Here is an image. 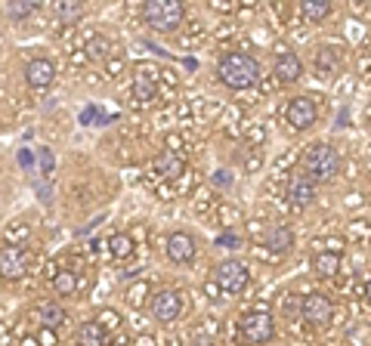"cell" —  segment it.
Masks as SVG:
<instances>
[{
  "label": "cell",
  "mask_w": 371,
  "mask_h": 346,
  "mask_svg": "<svg viewBox=\"0 0 371 346\" xmlns=\"http://www.w3.org/2000/svg\"><path fill=\"white\" fill-rule=\"evenodd\" d=\"M216 77L229 90H247L260 81V62L251 53H223L216 62Z\"/></svg>",
  "instance_id": "obj_1"
},
{
  "label": "cell",
  "mask_w": 371,
  "mask_h": 346,
  "mask_svg": "<svg viewBox=\"0 0 371 346\" xmlns=\"http://www.w3.org/2000/svg\"><path fill=\"white\" fill-rule=\"evenodd\" d=\"M143 22L158 34H174L186 22V4H180V0H145Z\"/></svg>",
  "instance_id": "obj_2"
},
{
  "label": "cell",
  "mask_w": 371,
  "mask_h": 346,
  "mask_svg": "<svg viewBox=\"0 0 371 346\" xmlns=\"http://www.w3.org/2000/svg\"><path fill=\"white\" fill-rule=\"evenodd\" d=\"M300 170H304L313 183H328V179H334L337 170H340V155L328 143H315V146L306 148L304 167Z\"/></svg>",
  "instance_id": "obj_3"
},
{
  "label": "cell",
  "mask_w": 371,
  "mask_h": 346,
  "mask_svg": "<svg viewBox=\"0 0 371 346\" xmlns=\"http://www.w3.org/2000/svg\"><path fill=\"white\" fill-rule=\"evenodd\" d=\"M238 331H242V337L247 343H269L275 337V321L269 312H245L242 321H238Z\"/></svg>",
  "instance_id": "obj_4"
},
{
  "label": "cell",
  "mask_w": 371,
  "mask_h": 346,
  "mask_svg": "<svg viewBox=\"0 0 371 346\" xmlns=\"http://www.w3.org/2000/svg\"><path fill=\"white\" fill-rule=\"evenodd\" d=\"M214 281L226 290V294H242L247 288V281H251V275H247V266L238 263V260H223L214 269Z\"/></svg>",
  "instance_id": "obj_5"
},
{
  "label": "cell",
  "mask_w": 371,
  "mask_h": 346,
  "mask_svg": "<svg viewBox=\"0 0 371 346\" xmlns=\"http://www.w3.org/2000/svg\"><path fill=\"white\" fill-rule=\"evenodd\" d=\"M285 121L291 124V130L304 133V130H309V127H315V121H319V108H315L313 99L294 96L288 105H285Z\"/></svg>",
  "instance_id": "obj_6"
},
{
  "label": "cell",
  "mask_w": 371,
  "mask_h": 346,
  "mask_svg": "<svg viewBox=\"0 0 371 346\" xmlns=\"http://www.w3.org/2000/svg\"><path fill=\"white\" fill-rule=\"evenodd\" d=\"M149 309H152V319L155 321H161V325H170V321L180 319L183 300H180V294H176V290L161 288V290H155V294H152Z\"/></svg>",
  "instance_id": "obj_7"
},
{
  "label": "cell",
  "mask_w": 371,
  "mask_h": 346,
  "mask_svg": "<svg viewBox=\"0 0 371 346\" xmlns=\"http://www.w3.org/2000/svg\"><path fill=\"white\" fill-rule=\"evenodd\" d=\"M300 316H304L309 325L325 328L331 319H334V303H331V297H325V294H306L304 303H300Z\"/></svg>",
  "instance_id": "obj_8"
},
{
  "label": "cell",
  "mask_w": 371,
  "mask_h": 346,
  "mask_svg": "<svg viewBox=\"0 0 371 346\" xmlns=\"http://www.w3.org/2000/svg\"><path fill=\"white\" fill-rule=\"evenodd\" d=\"M164 250L174 263H192L195 260V238L189 232H170L167 241H164Z\"/></svg>",
  "instance_id": "obj_9"
},
{
  "label": "cell",
  "mask_w": 371,
  "mask_h": 346,
  "mask_svg": "<svg viewBox=\"0 0 371 346\" xmlns=\"http://www.w3.org/2000/svg\"><path fill=\"white\" fill-rule=\"evenodd\" d=\"M25 81H28V86H34V90H46V86H53V81H56V65L44 56L31 59L25 65Z\"/></svg>",
  "instance_id": "obj_10"
},
{
  "label": "cell",
  "mask_w": 371,
  "mask_h": 346,
  "mask_svg": "<svg viewBox=\"0 0 371 346\" xmlns=\"http://www.w3.org/2000/svg\"><path fill=\"white\" fill-rule=\"evenodd\" d=\"M313 198H315V183L306 177L304 170H297L288 179V201L294 204V207H309Z\"/></svg>",
  "instance_id": "obj_11"
},
{
  "label": "cell",
  "mask_w": 371,
  "mask_h": 346,
  "mask_svg": "<svg viewBox=\"0 0 371 346\" xmlns=\"http://www.w3.org/2000/svg\"><path fill=\"white\" fill-rule=\"evenodd\" d=\"M275 77L282 84H297L304 77V59L297 56L294 50H285L275 56Z\"/></svg>",
  "instance_id": "obj_12"
},
{
  "label": "cell",
  "mask_w": 371,
  "mask_h": 346,
  "mask_svg": "<svg viewBox=\"0 0 371 346\" xmlns=\"http://www.w3.org/2000/svg\"><path fill=\"white\" fill-rule=\"evenodd\" d=\"M263 245H266V250H273V254H288L294 248V232L285 223H273L263 232Z\"/></svg>",
  "instance_id": "obj_13"
},
{
  "label": "cell",
  "mask_w": 371,
  "mask_h": 346,
  "mask_svg": "<svg viewBox=\"0 0 371 346\" xmlns=\"http://www.w3.org/2000/svg\"><path fill=\"white\" fill-rule=\"evenodd\" d=\"M0 272H4L6 281L19 278V275L25 272V254H22V248H15V245L0 248Z\"/></svg>",
  "instance_id": "obj_14"
},
{
  "label": "cell",
  "mask_w": 371,
  "mask_h": 346,
  "mask_svg": "<svg viewBox=\"0 0 371 346\" xmlns=\"http://www.w3.org/2000/svg\"><path fill=\"white\" fill-rule=\"evenodd\" d=\"M315 68H319V75H325V77H331V75H340V68H344V59H340V53L334 50V46H319L315 50Z\"/></svg>",
  "instance_id": "obj_15"
},
{
  "label": "cell",
  "mask_w": 371,
  "mask_h": 346,
  "mask_svg": "<svg viewBox=\"0 0 371 346\" xmlns=\"http://www.w3.org/2000/svg\"><path fill=\"white\" fill-rule=\"evenodd\" d=\"M155 170H158L164 179H176L186 170V161L176 152H170V148H167V152L158 155V161H155Z\"/></svg>",
  "instance_id": "obj_16"
},
{
  "label": "cell",
  "mask_w": 371,
  "mask_h": 346,
  "mask_svg": "<svg viewBox=\"0 0 371 346\" xmlns=\"http://www.w3.org/2000/svg\"><path fill=\"white\" fill-rule=\"evenodd\" d=\"M313 269H315L319 278H334V275L340 272V254L337 250H322V254H315Z\"/></svg>",
  "instance_id": "obj_17"
},
{
  "label": "cell",
  "mask_w": 371,
  "mask_h": 346,
  "mask_svg": "<svg viewBox=\"0 0 371 346\" xmlns=\"http://www.w3.org/2000/svg\"><path fill=\"white\" fill-rule=\"evenodd\" d=\"M77 346H105V328L99 321L77 325Z\"/></svg>",
  "instance_id": "obj_18"
},
{
  "label": "cell",
  "mask_w": 371,
  "mask_h": 346,
  "mask_svg": "<svg viewBox=\"0 0 371 346\" xmlns=\"http://www.w3.org/2000/svg\"><path fill=\"white\" fill-rule=\"evenodd\" d=\"M300 10H304V15L309 22H325L331 13H334V4H331V0H304Z\"/></svg>",
  "instance_id": "obj_19"
},
{
  "label": "cell",
  "mask_w": 371,
  "mask_h": 346,
  "mask_svg": "<svg viewBox=\"0 0 371 346\" xmlns=\"http://www.w3.org/2000/svg\"><path fill=\"white\" fill-rule=\"evenodd\" d=\"M37 319H41V328H56L65 321V309H62L59 303H41V309H37Z\"/></svg>",
  "instance_id": "obj_20"
},
{
  "label": "cell",
  "mask_w": 371,
  "mask_h": 346,
  "mask_svg": "<svg viewBox=\"0 0 371 346\" xmlns=\"http://www.w3.org/2000/svg\"><path fill=\"white\" fill-rule=\"evenodd\" d=\"M134 238H130L127 232H118V235H112L108 238V254H112L115 260H127V257H134Z\"/></svg>",
  "instance_id": "obj_21"
},
{
  "label": "cell",
  "mask_w": 371,
  "mask_h": 346,
  "mask_svg": "<svg viewBox=\"0 0 371 346\" xmlns=\"http://www.w3.org/2000/svg\"><path fill=\"white\" fill-rule=\"evenodd\" d=\"M155 90H158V81H155L152 68H139L136 81H134V93H136V96H143V99H152Z\"/></svg>",
  "instance_id": "obj_22"
},
{
  "label": "cell",
  "mask_w": 371,
  "mask_h": 346,
  "mask_svg": "<svg viewBox=\"0 0 371 346\" xmlns=\"http://www.w3.org/2000/svg\"><path fill=\"white\" fill-rule=\"evenodd\" d=\"M41 10V4H34V0H13V4H4V13L10 15V19H28V15H34Z\"/></svg>",
  "instance_id": "obj_23"
},
{
  "label": "cell",
  "mask_w": 371,
  "mask_h": 346,
  "mask_svg": "<svg viewBox=\"0 0 371 346\" xmlns=\"http://www.w3.org/2000/svg\"><path fill=\"white\" fill-rule=\"evenodd\" d=\"M53 290L62 297H72L77 290V275L72 269H59L56 275H53Z\"/></svg>",
  "instance_id": "obj_24"
},
{
  "label": "cell",
  "mask_w": 371,
  "mask_h": 346,
  "mask_svg": "<svg viewBox=\"0 0 371 346\" xmlns=\"http://www.w3.org/2000/svg\"><path fill=\"white\" fill-rule=\"evenodd\" d=\"M87 13V6L84 4H74V0H65V4H56V15L62 25H72V22H77L81 15Z\"/></svg>",
  "instance_id": "obj_25"
},
{
  "label": "cell",
  "mask_w": 371,
  "mask_h": 346,
  "mask_svg": "<svg viewBox=\"0 0 371 346\" xmlns=\"http://www.w3.org/2000/svg\"><path fill=\"white\" fill-rule=\"evenodd\" d=\"M112 41H108V37H103V34H96L93 37V41L87 44V59H93V62H103L108 53H112Z\"/></svg>",
  "instance_id": "obj_26"
},
{
  "label": "cell",
  "mask_w": 371,
  "mask_h": 346,
  "mask_svg": "<svg viewBox=\"0 0 371 346\" xmlns=\"http://www.w3.org/2000/svg\"><path fill=\"white\" fill-rule=\"evenodd\" d=\"M81 124H108V115L99 105H87L81 112Z\"/></svg>",
  "instance_id": "obj_27"
},
{
  "label": "cell",
  "mask_w": 371,
  "mask_h": 346,
  "mask_svg": "<svg viewBox=\"0 0 371 346\" xmlns=\"http://www.w3.org/2000/svg\"><path fill=\"white\" fill-rule=\"evenodd\" d=\"M37 161H41V173H44V177H50V173L56 170V158H53V152L46 146L37 148Z\"/></svg>",
  "instance_id": "obj_28"
},
{
  "label": "cell",
  "mask_w": 371,
  "mask_h": 346,
  "mask_svg": "<svg viewBox=\"0 0 371 346\" xmlns=\"http://www.w3.org/2000/svg\"><path fill=\"white\" fill-rule=\"evenodd\" d=\"M59 337L53 328H37V346H56Z\"/></svg>",
  "instance_id": "obj_29"
},
{
  "label": "cell",
  "mask_w": 371,
  "mask_h": 346,
  "mask_svg": "<svg viewBox=\"0 0 371 346\" xmlns=\"http://www.w3.org/2000/svg\"><path fill=\"white\" fill-rule=\"evenodd\" d=\"M15 161H19L25 170H31V167H34V152H31V148H19V155H15Z\"/></svg>",
  "instance_id": "obj_30"
},
{
  "label": "cell",
  "mask_w": 371,
  "mask_h": 346,
  "mask_svg": "<svg viewBox=\"0 0 371 346\" xmlns=\"http://www.w3.org/2000/svg\"><path fill=\"white\" fill-rule=\"evenodd\" d=\"M118 321H121V319H118V312H108V309H105L103 316H99V325H103L105 331H108V328H118Z\"/></svg>",
  "instance_id": "obj_31"
},
{
  "label": "cell",
  "mask_w": 371,
  "mask_h": 346,
  "mask_svg": "<svg viewBox=\"0 0 371 346\" xmlns=\"http://www.w3.org/2000/svg\"><path fill=\"white\" fill-rule=\"evenodd\" d=\"M216 245H220V248H238V235L235 232H223L220 238H216Z\"/></svg>",
  "instance_id": "obj_32"
},
{
  "label": "cell",
  "mask_w": 371,
  "mask_h": 346,
  "mask_svg": "<svg viewBox=\"0 0 371 346\" xmlns=\"http://www.w3.org/2000/svg\"><path fill=\"white\" fill-rule=\"evenodd\" d=\"M143 294H145V285H136V288H130L127 300L134 303V306H139V303H143Z\"/></svg>",
  "instance_id": "obj_33"
},
{
  "label": "cell",
  "mask_w": 371,
  "mask_h": 346,
  "mask_svg": "<svg viewBox=\"0 0 371 346\" xmlns=\"http://www.w3.org/2000/svg\"><path fill=\"white\" fill-rule=\"evenodd\" d=\"M214 183H216V186H229V173H216Z\"/></svg>",
  "instance_id": "obj_34"
},
{
  "label": "cell",
  "mask_w": 371,
  "mask_h": 346,
  "mask_svg": "<svg viewBox=\"0 0 371 346\" xmlns=\"http://www.w3.org/2000/svg\"><path fill=\"white\" fill-rule=\"evenodd\" d=\"M134 346H155V340H152V337H149V334H143V337H139V340H136Z\"/></svg>",
  "instance_id": "obj_35"
},
{
  "label": "cell",
  "mask_w": 371,
  "mask_h": 346,
  "mask_svg": "<svg viewBox=\"0 0 371 346\" xmlns=\"http://www.w3.org/2000/svg\"><path fill=\"white\" fill-rule=\"evenodd\" d=\"M365 294H368V300H371V278H368V285H365Z\"/></svg>",
  "instance_id": "obj_36"
}]
</instances>
